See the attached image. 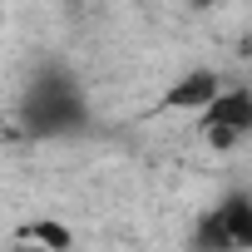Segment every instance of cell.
I'll return each mask as SVG.
<instances>
[{"label": "cell", "mask_w": 252, "mask_h": 252, "mask_svg": "<svg viewBox=\"0 0 252 252\" xmlns=\"http://www.w3.org/2000/svg\"><path fill=\"white\" fill-rule=\"evenodd\" d=\"M20 119L35 139H60V134H79L84 129V94L64 69H40L20 99Z\"/></svg>", "instance_id": "cell-1"}, {"label": "cell", "mask_w": 252, "mask_h": 252, "mask_svg": "<svg viewBox=\"0 0 252 252\" xmlns=\"http://www.w3.org/2000/svg\"><path fill=\"white\" fill-rule=\"evenodd\" d=\"M203 134L213 149H232L252 134V89H222L203 109Z\"/></svg>", "instance_id": "cell-2"}, {"label": "cell", "mask_w": 252, "mask_h": 252, "mask_svg": "<svg viewBox=\"0 0 252 252\" xmlns=\"http://www.w3.org/2000/svg\"><path fill=\"white\" fill-rule=\"evenodd\" d=\"M198 247H252V198L227 193L198 222Z\"/></svg>", "instance_id": "cell-3"}, {"label": "cell", "mask_w": 252, "mask_h": 252, "mask_svg": "<svg viewBox=\"0 0 252 252\" xmlns=\"http://www.w3.org/2000/svg\"><path fill=\"white\" fill-rule=\"evenodd\" d=\"M218 94H222V84H218L213 69H188V74L163 94V109H208Z\"/></svg>", "instance_id": "cell-4"}, {"label": "cell", "mask_w": 252, "mask_h": 252, "mask_svg": "<svg viewBox=\"0 0 252 252\" xmlns=\"http://www.w3.org/2000/svg\"><path fill=\"white\" fill-rule=\"evenodd\" d=\"M20 242H50V247H69L74 237H69V227H55V222H35V227H25V232H20Z\"/></svg>", "instance_id": "cell-5"}, {"label": "cell", "mask_w": 252, "mask_h": 252, "mask_svg": "<svg viewBox=\"0 0 252 252\" xmlns=\"http://www.w3.org/2000/svg\"><path fill=\"white\" fill-rule=\"evenodd\" d=\"M188 5H193V10H213V5H218V0H188Z\"/></svg>", "instance_id": "cell-6"}, {"label": "cell", "mask_w": 252, "mask_h": 252, "mask_svg": "<svg viewBox=\"0 0 252 252\" xmlns=\"http://www.w3.org/2000/svg\"><path fill=\"white\" fill-rule=\"evenodd\" d=\"M0 139H5V124H0Z\"/></svg>", "instance_id": "cell-7"}, {"label": "cell", "mask_w": 252, "mask_h": 252, "mask_svg": "<svg viewBox=\"0 0 252 252\" xmlns=\"http://www.w3.org/2000/svg\"><path fill=\"white\" fill-rule=\"evenodd\" d=\"M247 55H252V45H247Z\"/></svg>", "instance_id": "cell-8"}, {"label": "cell", "mask_w": 252, "mask_h": 252, "mask_svg": "<svg viewBox=\"0 0 252 252\" xmlns=\"http://www.w3.org/2000/svg\"><path fill=\"white\" fill-rule=\"evenodd\" d=\"M69 5H74V0H69Z\"/></svg>", "instance_id": "cell-9"}]
</instances>
